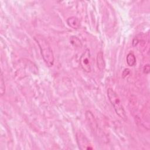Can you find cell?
I'll return each mask as SVG.
<instances>
[{"label": "cell", "instance_id": "6da1fadb", "mask_svg": "<svg viewBox=\"0 0 150 150\" xmlns=\"http://www.w3.org/2000/svg\"><path fill=\"white\" fill-rule=\"evenodd\" d=\"M34 39L38 43L42 58L49 67H52L54 64V58L53 50L48 42L40 35H37L34 37Z\"/></svg>", "mask_w": 150, "mask_h": 150}, {"label": "cell", "instance_id": "7a4b0ae2", "mask_svg": "<svg viewBox=\"0 0 150 150\" xmlns=\"http://www.w3.org/2000/svg\"><path fill=\"white\" fill-rule=\"evenodd\" d=\"M107 96L111 105L113 106L116 114L123 120L126 121L127 117L124 107L120 100V98L115 91L111 88L107 90Z\"/></svg>", "mask_w": 150, "mask_h": 150}, {"label": "cell", "instance_id": "3957f363", "mask_svg": "<svg viewBox=\"0 0 150 150\" xmlns=\"http://www.w3.org/2000/svg\"><path fill=\"white\" fill-rule=\"evenodd\" d=\"M80 65L84 71L87 73L91 71V58L90 50L88 49H86L81 55L80 59Z\"/></svg>", "mask_w": 150, "mask_h": 150}, {"label": "cell", "instance_id": "277c9868", "mask_svg": "<svg viewBox=\"0 0 150 150\" xmlns=\"http://www.w3.org/2000/svg\"><path fill=\"white\" fill-rule=\"evenodd\" d=\"M76 139L80 149L83 150L93 149V147L92 146L90 140L88 139V138L83 133L78 132L76 134Z\"/></svg>", "mask_w": 150, "mask_h": 150}, {"label": "cell", "instance_id": "5b68a950", "mask_svg": "<svg viewBox=\"0 0 150 150\" xmlns=\"http://www.w3.org/2000/svg\"><path fill=\"white\" fill-rule=\"evenodd\" d=\"M86 117L88 122L89 125L90 126V128L92 129L93 132L94 131V132H97L96 130L98 129V125L93 114L90 111H86Z\"/></svg>", "mask_w": 150, "mask_h": 150}, {"label": "cell", "instance_id": "8992f818", "mask_svg": "<svg viewBox=\"0 0 150 150\" xmlns=\"http://www.w3.org/2000/svg\"><path fill=\"white\" fill-rule=\"evenodd\" d=\"M67 23L70 27L74 29L79 28L80 26V22L79 19L75 16L69 17L67 19Z\"/></svg>", "mask_w": 150, "mask_h": 150}, {"label": "cell", "instance_id": "52a82bcc", "mask_svg": "<svg viewBox=\"0 0 150 150\" xmlns=\"http://www.w3.org/2000/svg\"><path fill=\"white\" fill-rule=\"evenodd\" d=\"M96 60H97V65L98 69L101 71L103 70L105 68V62L103 57V53L102 52L100 51L97 53Z\"/></svg>", "mask_w": 150, "mask_h": 150}, {"label": "cell", "instance_id": "ba28073f", "mask_svg": "<svg viewBox=\"0 0 150 150\" xmlns=\"http://www.w3.org/2000/svg\"><path fill=\"white\" fill-rule=\"evenodd\" d=\"M126 60L129 66H134L136 64V58L132 52H129L126 57Z\"/></svg>", "mask_w": 150, "mask_h": 150}, {"label": "cell", "instance_id": "9c48e42d", "mask_svg": "<svg viewBox=\"0 0 150 150\" xmlns=\"http://www.w3.org/2000/svg\"><path fill=\"white\" fill-rule=\"evenodd\" d=\"M0 93H1V96H2L5 92V81L4 80V77L1 71V77H0Z\"/></svg>", "mask_w": 150, "mask_h": 150}, {"label": "cell", "instance_id": "30bf717a", "mask_svg": "<svg viewBox=\"0 0 150 150\" xmlns=\"http://www.w3.org/2000/svg\"><path fill=\"white\" fill-rule=\"evenodd\" d=\"M70 42L72 45H73L77 47H80L81 46V41L80 40V39L76 37V36H72L70 38Z\"/></svg>", "mask_w": 150, "mask_h": 150}, {"label": "cell", "instance_id": "8fae6325", "mask_svg": "<svg viewBox=\"0 0 150 150\" xmlns=\"http://www.w3.org/2000/svg\"><path fill=\"white\" fill-rule=\"evenodd\" d=\"M143 71L145 74H148L149 73V71H150V67H149V64H147L145 65V66L144 67Z\"/></svg>", "mask_w": 150, "mask_h": 150}, {"label": "cell", "instance_id": "7c38bea8", "mask_svg": "<svg viewBox=\"0 0 150 150\" xmlns=\"http://www.w3.org/2000/svg\"><path fill=\"white\" fill-rule=\"evenodd\" d=\"M130 71H129V69H125L122 72V77L124 78L125 77H126L127 76H128L129 73Z\"/></svg>", "mask_w": 150, "mask_h": 150}]
</instances>
